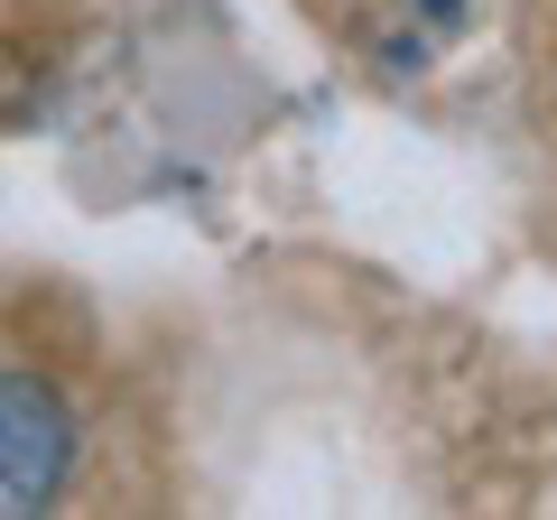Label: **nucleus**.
<instances>
[{
    "instance_id": "f257e3e1",
    "label": "nucleus",
    "mask_w": 557,
    "mask_h": 520,
    "mask_svg": "<svg viewBox=\"0 0 557 520\" xmlns=\"http://www.w3.org/2000/svg\"><path fill=\"white\" fill-rule=\"evenodd\" d=\"M75 465V419L47 381L0 372V511H47Z\"/></svg>"
}]
</instances>
